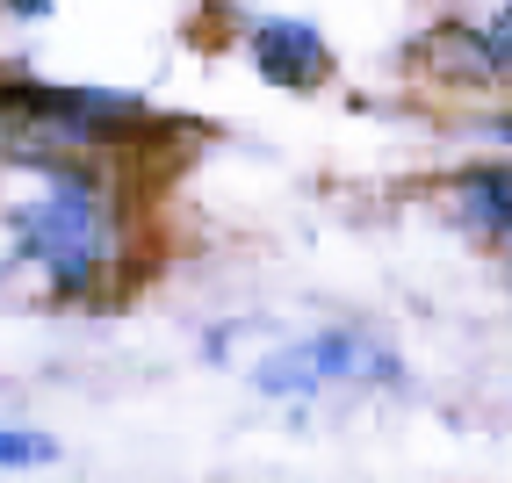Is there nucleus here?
I'll return each instance as SVG.
<instances>
[{"label": "nucleus", "instance_id": "1", "mask_svg": "<svg viewBox=\"0 0 512 483\" xmlns=\"http://www.w3.org/2000/svg\"><path fill=\"white\" fill-rule=\"evenodd\" d=\"M8 166H37L44 174V188L8 210L15 260L44 267V282L58 296L101 289L109 267H116V202H109V188H101V174L94 166H73L51 145H29V137L8 145Z\"/></svg>", "mask_w": 512, "mask_h": 483}, {"label": "nucleus", "instance_id": "2", "mask_svg": "<svg viewBox=\"0 0 512 483\" xmlns=\"http://www.w3.org/2000/svg\"><path fill=\"white\" fill-rule=\"evenodd\" d=\"M0 109L29 123V145L51 152H94V145H123L145 123L138 94H109V87H44V80H0Z\"/></svg>", "mask_w": 512, "mask_h": 483}, {"label": "nucleus", "instance_id": "3", "mask_svg": "<svg viewBox=\"0 0 512 483\" xmlns=\"http://www.w3.org/2000/svg\"><path fill=\"white\" fill-rule=\"evenodd\" d=\"M325 383H404V361L375 332H311L253 368V390L267 397H318Z\"/></svg>", "mask_w": 512, "mask_h": 483}, {"label": "nucleus", "instance_id": "4", "mask_svg": "<svg viewBox=\"0 0 512 483\" xmlns=\"http://www.w3.org/2000/svg\"><path fill=\"white\" fill-rule=\"evenodd\" d=\"M253 65H260V80L267 87H289V94H311L332 80V44H325V29L318 22H303V15H267L253 22Z\"/></svg>", "mask_w": 512, "mask_h": 483}, {"label": "nucleus", "instance_id": "5", "mask_svg": "<svg viewBox=\"0 0 512 483\" xmlns=\"http://www.w3.org/2000/svg\"><path fill=\"white\" fill-rule=\"evenodd\" d=\"M426 65L448 73V80H498L505 73V15H491L484 29H469V22L433 29V37H426Z\"/></svg>", "mask_w": 512, "mask_h": 483}, {"label": "nucleus", "instance_id": "6", "mask_svg": "<svg viewBox=\"0 0 512 483\" xmlns=\"http://www.w3.org/2000/svg\"><path fill=\"white\" fill-rule=\"evenodd\" d=\"M455 210H462V224H476L484 238H505V224H512V174L498 159H476L469 174L455 181Z\"/></svg>", "mask_w": 512, "mask_h": 483}, {"label": "nucleus", "instance_id": "7", "mask_svg": "<svg viewBox=\"0 0 512 483\" xmlns=\"http://www.w3.org/2000/svg\"><path fill=\"white\" fill-rule=\"evenodd\" d=\"M44 462H58V440H51V433L0 426V469H44Z\"/></svg>", "mask_w": 512, "mask_h": 483}, {"label": "nucleus", "instance_id": "8", "mask_svg": "<svg viewBox=\"0 0 512 483\" xmlns=\"http://www.w3.org/2000/svg\"><path fill=\"white\" fill-rule=\"evenodd\" d=\"M8 8H15L22 22H37V15H51V0H8Z\"/></svg>", "mask_w": 512, "mask_h": 483}]
</instances>
